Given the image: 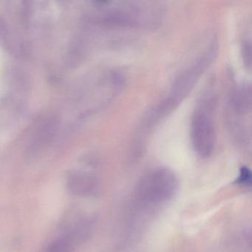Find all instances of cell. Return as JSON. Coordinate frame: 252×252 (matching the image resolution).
<instances>
[{"mask_svg": "<svg viewBox=\"0 0 252 252\" xmlns=\"http://www.w3.org/2000/svg\"><path fill=\"white\" fill-rule=\"evenodd\" d=\"M98 22L105 26L135 28L139 23V10L131 7L110 9L101 14Z\"/></svg>", "mask_w": 252, "mask_h": 252, "instance_id": "cell-1", "label": "cell"}, {"mask_svg": "<svg viewBox=\"0 0 252 252\" xmlns=\"http://www.w3.org/2000/svg\"><path fill=\"white\" fill-rule=\"evenodd\" d=\"M68 185L75 192H90L96 187L93 175L86 172L74 170L68 175Z\"/></svg>", "mask_w": 252, "mask_h": 252, "instance_id": "cell-2", "label": "cell"}, {"mask_svg": "<svg viewBox=\"0 0 252 252\" xmlns=\"http://www.w3.org/2000/svg\"><path fill=\"white\" fill-rule=\"evenodd\" d=\"M235 183L247 188H252V170L247 166L241 167Z\"/></svg>", "mask_w": 252, "mask_h": 252, "instance_id": "cell-3", "label": "cell"}, {"mask_svg": "<svg viewBox=\"0 0 252 252\" xmlns=\"http://www.w3.org/2000/svg\"><path fill=\"white\" fill-rule=\"evenodd\" d=\"M33 3L34 0H22L21 2V15L24 23H29L30 19L32 16Z\"/></svg>", "mask_w": 252, "mask_h": 252, "instance_id": "cell-4", "label": "cell"}, {"mask_svg": "<svg viewBox=\"0 0 252 252\" xmlns=\"http://www.w3.org/2000/svg\"><path fill=\"white\" fill-rule=\"evenodd\" d=\"M111 0H93V3L97 6L106 5Z\"/></svg>", "mask_w": 252, "mask_h": 252, "instance_id": "cell-5", "label": "cell"}]
</instances>
